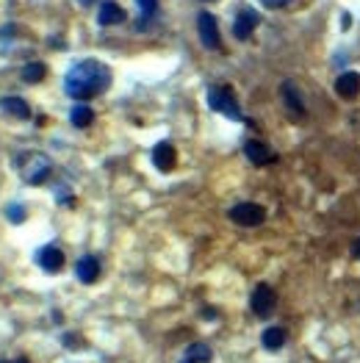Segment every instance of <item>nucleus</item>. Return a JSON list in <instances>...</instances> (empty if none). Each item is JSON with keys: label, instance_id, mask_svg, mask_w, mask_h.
<instances>
[{"label": "nucleus", "instance_id": "nucleus-20", "mask_svg": "<svg viewBox=\"0 0 360 363\" xmlns=\"http://www.w3.org/2000/svg\"><path fill=\"white\" fill-rule=\"evenodd\" d=\"M45 75H48V67H45L42 62H31V64L22 67V80H25V83H42Z\"/></svg>", "mask_w": 360, "mask_h": 363}, {"label": "nucleus", "instance_id": "nucleus-9", "mask_svg": "<svg viewBox=\"0 0 360 363\" xmlns=\"http://www.w3.org/2000/svg\"><path fill=\"white\" fill-rule=\"evenodd\" d=\"M75 278L83 286L97 283V278H100V261H97V255H80L78 264H75Z\"/></svg>", "mask_w": 360, "mask_h": 363}, {"label": "nucleus", "instance_id": "nucleus-1", "mask_svg": "<svg viewBox=\"0 0 360 363\" xmlns=\"http://www.w3.org/2000/svg\"><path fill=\"white\" fill-rule=\"evenodd\" d=\"M111 86V70L97 59H83L64 75V92L75 100H92Z\"/></svg>", "mask_w": 360, "mask_h": 363}, {"label": "nucleus", "instance_id": "nucleus-5", "mask_svg": "<svg viewBox=\"0 0 360 363\" xmlns=\"http://www.w3.org/2000/svg\"><path fill=\"white\" fill-rule=\"evenodd\" d=\"M197 34H200L203 48H208V50H222L219 25H216V17L211 11H200V17H197Z\"/></svg>", "mask_w": 360, "mask_h": 363}, {"label": "nucleus", "instance_id": "nucleus-11", "mask_svg": "<svg viewBox=\"0 0 360 363\" xmlns=\"http://www.w3.org/2000/svg\"><path fill=\"white\" fill-rule=\"evenodd\" d=\"M152 164H155V169H161V172H172L175 164H178L175 147L169 145V142H158V145L152 147Z\"/></svg>", "mask_w": 360, "mask_h": 363}, {"label": "nucleus", "instance_id": "nucleus-28", "mask_svg": "<svg viewBox=\"0 0 360 363\" xmlns=\"http://www.w3.org/2000/svg\"><path fill=\"white\" fill-rule=\"evenodd\" d=\"M0 363H14V361H0Z\"/></svg>", "mask_w": 360, "mask_h": 363}, {"label": "nucleus", "instance_id": "nucleus-27", "mask_svg": "<svg viewBox=\"0 0 360 363\" xmlns=\"http://www.w3.org/2000/svg\"><path fill=\"white\" fill-rule=\"evenodd\" d=\"M14 363H31V361H28V358H17Z\"/></svg>", "mask_w": 360, "mask_h": 363}, {"label": "nucleus", "instance_id": "nucleus-23", "mask_svg": "<svg viewBox=\"0 0 360 363\" xmlns=\"http://www.w3.org/2000/svg\"><path fill=\"white\" fill-rule=\"evenodd\" d=\"M264 8H286L291 0H258Z\"/></svg>", "mask_w": 360, "mask_h": 363}, {"label": "nucleus", "instance_id": "nucleus-21", "mask_svg": "<svg viewBox=\"0 0 360 363\" xmlns=\"http://www.w3.org/2000/svg\"><path fill=\"white\" fill-rule=\"evenodd\" d=\"M6 217L20 225V222H25V208H22V206H8V208H6Z\"/></svg>", "mask_w": 360, "mask_h": 363}, {"label": "nucleus", "instance_id": "nucleus-26", "mask_svg": "<svg viewBox=\"0 0 360 363\" xmlns=\"http://www.w3.org/2000/svg\"><path fill=\"white\" fill-rule=\"evenodd\" d=\"M80 3H83V6H92V3H97V0H80Z\"/></svg>", "mask_w": 360, "mask_h": 363}, {"label": "nucleus", "instance_id": "nucleus-4", "mask_svg": "<svg viewBox=\"0 0 360 363\" xmlns=\"http://www.w3.org/2000/svg\"><path fill=\"white\" fill-rule=\"evenodd\" d=\"M227 217L233 219L236 225H241V227H255V225H261L266 219V208L258 206V203H236Z\"/></svg>", "mask_w": 360, "mask_h": 363}, {"label": "nucleus", "instance_id": "nucleus-22", "mask_svg": "<svg viewBox=\"0 0 360 363\" xmlns=\"http://www.w3.org/2000/svg\"><path fill=\"white\" fill-rule=\"evenodd\" d=\"M62 341H64V347H67V350H80V347H83L80 336H75V333H64V339H62Z\"/></svg>", "mask_w": 360, "mask_h": 363}, {"label": "nucleus", "instance_id": "nucleus-25", "mask_svg": "<svg viewBox=\"0 0 360 363\" xmlns=\"http://www.w3.org/2000/svg\"><path fill=\"white\" fill-rule=\"evenodd\" d=\"M341 25H344V28H350V25H352V17H350V14H344V17H341Z\"/></svg>", "mask_w": 360, "mask_h": 363}, {"label": "nucleus", "instance_id": "nucleus-18", "mask_svg": "<svg viewBox=\"0 0 360 363\" xmlns=\"http://www.w3.org/2000/svg\"><path fill=\"white\" fill-rule=\"evenodd\" d=\"M92 120H94V111H92L86 103H78V106H72L70 122L75 125V128H89V125H92Z\"/></svg>", "mask_w": 360, "mask_h": 363}, {"label": "nucleus", "instance_id": "nucleus-10", "mask_svg": "<svg viewBox=\"0 0 360 363\" xmlns=\"http://www.w3.org/2000/svg\"><path fill=\"white\" fill-rule=\"evenodd\" d=\"M244 155L250 158V164H255V166H266V164H272L278 155H275V150L266 145V142H258V139H250L247 145H244Z\"/></svg>", "mask_w": 360, "mask_h": 363}, {"label": "nucleus", "instance_id": "nucleus-24", "mask_svg": "<svg viewBox=\"0 0 360 363\" xmlns=\"http://www.w3.org/2000/svg\"><path fill=\"white\" fill-rule=\"evenodd\" d=\"M352 255H355V258L360 261V239H355V241H352Z\"/></svg>", "mask_w": 360, "mask_h": 363}, {"label": "nucleus", "instance_id": "nucleus-8", "mask_svg": "<svg viewBox=\"0 0 360 363\" xmlns=\"http://www.w3.org/2000/svg\"><path fill=\"white\" fill-rule=\"evenodd\" d=\"M280 97H283V103H286L291 117H305V100H302V92H299V86L294 80H283Z\"/></svg>", "mask_w": 360, "mask_h": 363}, {"label": "nucleus", "instance_id": "nucleus-12", "mask_svg": "<svg viewBox=\"0 0 360 363\" xmlns=\"http://www.w3.org/2000/svg\"><path fill=\"white\" fill-rule=\"evenodd\" d=\"M97 22H100L103 28L120 25V22H125V8H122L120 3H114V0H103L100 8H97Z\"/></svg>", "mask_w": 360, "mask_h": 363}, {"label": "nucleus", "instance_id": "nucleus-15", "mask_svg": "<svg viewBox=\"0 0 360 363\" xmlns=\"http://www.w3.org/2000/svg\"><path fill=\"white\" fill-rule=\"evenodd\" d=\"M0 111L8 114V117H14V120H31V106L22 97H17V94L0 97Z\"/></svg>", "mask_w": 360, "mask_h": 363}, {"label": "nucleus", "instance_id": "nucleus-6", "mask_svg": "<svg viewBox=\"0 0 360 363\" xmlns=\"http://www.w3.org/2000/svg\"><path fill=\"white\" fill-rule=\"evenodd\" d=\"M275 305H278V294H275V289H272L269 283H258V286L252 289V297H250V308H252V313H258V316H269V313L275 311Z\"/></svg>", "mask_w": 360, "mask_h": 363}, {"label": "nucleus", "instance_id": "nucleus-14", "mask_svg": "<svg viewBox=\"0 0 360 363\" xmlns=\"http://www.w3.org/2000/svg\"><path fill=\"white\" fill-rule=\"evenodd\" d=\"M336 92H338V97H344V100H355V97L360 94V73L347 70V73L338 75V80H336Z\"/></svg>", "mask_w": 360, "mask_h": 363}, {"label": "nucleus", "instance_id": "nucleus-29", "mask_svg": "<svg viewBox=\"0 0 360 363\" xmlns=\"http://www.w3.org/2000/svg\"><path fill=\"white\" fill-rule=\"evenodd\" d=\"M203 3H211V0H203Z\"/></svg>", "mask_w": 360, "mask_h": 363}, {"label": "nucleus", "instance_id": "nucleus-16", "mask_svg": "<svg viewBox=\"0 0 360 363\" xmlns=\"http://www.w3.org/2000/svg\"><path fill=\"white\" fill-rule=\"evenodd\" d=\"M286 339L288 333L283 327H266L264 333H261V344H264V350H269V353H280L283 347H286Z\"/></svg>", "mask_w": 360, "mask_h": 363}, {"label": "nucleus", "instance_id": "nucleus-13", "mask_svg": "<svg viewBox=\"0 0 360 363\" xmlns=\"http://www.w3.org/2000/svg\"><path fill=\"white\" fill-rule=\"evenodd\" d=\"M36 264L45 269V272H59L64 266V252L56 247V244H48L36 252Z\"/></svg>", "mask_w": 360, "mask_h": 363}, {"label": "nucleus", "instance_id": "nucleus-19", "mask_svg": "<svg viewBox=\"0 0 360 363\" xmlns=\"http://www.w3.org/2000/svg\"><path fill=\"white\" fill-rule=\"evenodd\" d=\"M136 6H139V22H136V28L142 31L147 22L155 20V14H158V0H136Z\"/></svg>", "mask_w": 360, "mask_h": 363}, {"label": "nucleus", "instance_id": "nucleus-2", "mask_svg": "<svg viewBox=\"0 0 360 363\" xmlns=\"http://www.w3.org/2000/svg\"><path fill=\"white\" fill-rule=\"evenodd\" d=\"M17 169H20V175H22L25 183L42 186V183H48V178H50V172H53V161H50L48 152L31 150V152H22V155L17 158Z\"/></svg>", "mask_w": 360, "mask_h": 363}, {"label": "nucleus", "instance_id": "nucleus-3", "mask_svg": "<svg viewBox=\"0 0 360 363\" xmlns=\"http://www.w3.org/2000/svg\"><path fill=\"white\" fill-rule=\"evenodd\" d=\"M208 108L224 114V117H230V120H238V122L244 120V114H241V108H238V100H236L233 89L224 86V83L208 86Z\"/></svg>", "mask_w": 360, "mask_h": 363}, {"label": "nucleus", "instance_id": "nucleus-7", "mask_svg": "<svg viewBox=\"0 0 360 363\" xmlns=\"http://www.w3.org/2000/svg\"><path fill=\"white\" fill-rule=\"evenodd\" d=\"M258 22H261L258 11L250 8V6H244V8L238 11V17L233 20V36H236L238 42H247V39L252 36V31L258 28Z\"/></svg>", "mask_w": 360, "mask_h": 363}, {"label": "nucleus", "instance_id": "nucleus-17", "mask_svg": "<svg viewBox=\"0 0 360 363\" xmlns=\"http://www.w3.org/2000/svg\"><path fill=\"white\" fill-rule=\"evenodd\" d=\"M211 358H214L211 347L203 344V341H197V344H192V347L186 350V355H183L180 363H211Z\"/></svg>", "mask_w": 360, "mask_h": 363}]
</instances>
